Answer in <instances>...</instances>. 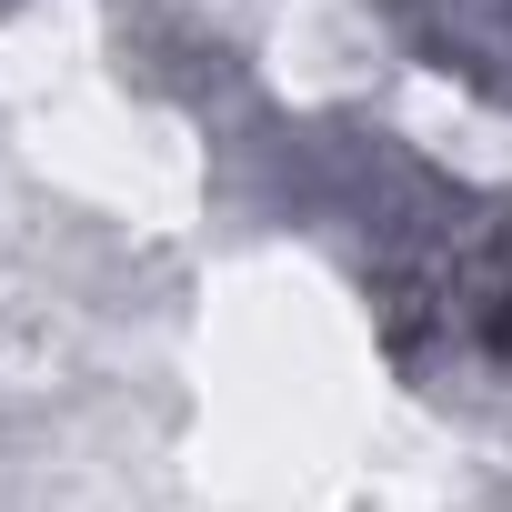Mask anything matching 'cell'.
I'll return each mask as SVG.
<instances>
[{
	"label": "cell",
	"instance_id": "6da1fadb",
	"mask_svg": "<svg viewBox=\"0 0 512 512\" xmlns=\"http://www.w3.org/2000/svg\"><path fill=\"white\" fill-rule=\"evenodd\" d=\"M211 141H221L231 191L251 211L282 231H312L362 282V312H372L402 382L442 392V382L482 372V302L502 272V231H512L502 191L432 171L402 131L352 121V111L282 121L251 101V131L221 121Z\"/></svg>",
	"mask_w": 512,
	"mask_h": 512
},
{
	"label": "cell",
	"instance_id": "7a4b0ae2",
	"mask_svg": "<svg viewBox=\"0 0 512 512\" xmlns=\"http://www.w3.org/2000/svg\"><path fill=\"white\" fill-rule=\"evenodd\" d=\"M372 11L432 81L472 91L482 111H512V0H372Z\"/></svg>",
	"mask_w": 512,
	"mask_h": 512
},
{
	"label": "cell",
	"instance_id": "3957f363",
	"mask_svg": "<svg viewBox=\"0 0 512 512\" xmlns=\"http://www.w3.org/2000/svg\"><path fill=\"white\" fill-rule=\"evenodd\" d=\"M482 372L512 382V231H502V272H492V302H482Z\"/></svg>",
	"mask_w": 512,
	"mask_h": 512
},
{
	"label": "cell",
	"instance_id": "277c9868",
	"mask_svg": "<svg viewBox=\"0 0 512 512\" xmlns=\"http://www.w3.org/2000/svg\"><path fill=\"white\" fill-rule=\"evenodd\" d=\"M11 11H21V0H0V21H11Z\"/></svg>",
	"mask_w": 512,
	"mask_h": 512
}]
</instances>
